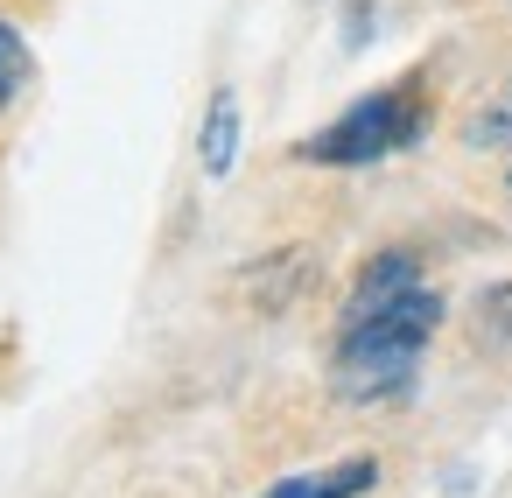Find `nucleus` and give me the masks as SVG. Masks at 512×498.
<instances>
[{"label":"nucleus","instance_id":"0eeeda50","mask_svg":"<svg viewBox=\"0 0 512 498\" xmlns=\"http://www.w3.org/2000/svg\"><path fill=\"white\" fill-rule=\"evenodd\" d=\"M29 71H36V57H29L22 29H15V22H0V106H8V99L29 85Z\"/></svg>","mask_w":512,"mask_h":498},{"label":"nucleus","instance_id":"9d476101","mask_svg":"<svg viewBox=\"0 0 512 498\" xmlns=\"http://www.w3.org/2000/svg\"><path fill=\"white\" fill-rule=\"evenodd\" d=\"M505 183H512V162H505Z\"/></svg>","mask_w":512,"mask_h":498},{"label":"nucleus","instance_id":"6e6552de","mask_svg":"<svg viewBox=\"0 0 512 498\" xmlns=\"http://www.w3.org/2000/svg\"><path fill=\"white\" fill-rule=\"evenodd\" d=\"M470 148H512V78H505V92L470 120Z\"/></svg>","mask_w":512,"mask_h":498},{"label":"nucleus","instance_id":"1a4fd4ad","mask_svg":"<svg viewBox=\"0 0 512 498\" xmlns=\"http://www.w3.org/2000/svg\"><path fill=\"white\" fill-rule=\"evenodd\" d=\"M365 36H372V0H351L344 8V50H365Z\"/></svg>","mask_w":512,"mask_h":498},{"label":"nucleus","instance_id":"f257e3e1","mask_svg":"<svg viewBox=\"0 0 512 498\" xmlns=\"http://www.w3.org/2000/svg\"><path fill=\"white\" fill-rule=\"evenodd\" d=\"M435 330H442V295H435L428 281L407 288V295H393V302H379V309L337 316V351H330V386H337V400L372 407V400L407 393Z\"/></svg>","mask_w":512,"mask_h":498},{"label":"nucleus","instance_id":"423d86ee","mask_svg":"<svg viewBox=\"0 0 512 498\" xmlns=\"http://www.w3.org/2000/svg\"><path fill=\"white\" fill-rule=\"evenodd\" d=\"M477 344H512V281H498V288H484L477 295Z\"/></svg>","mask_w":512,"mask_h":498},{"label":"nucleus","instance_id":"39448f33","mask_svg":"<svg viewBox=\"0 0 512 498\" xmlns=\"http://www.w3.org/2000/svg\"><path fill=\"white\" fill-rule=\"evenodd\" d=\"M302 274H309V260H302V246H288V253L260 260V267H246V274H239V288H246L260 309H288V302H295V288H302Z\"/></svg>","mask_w":512,"mask_h":498},{"label":"nucleus","instance_id":"20e7f679","mask_svg":"<svg viewBox=\"0 0 512 498\" xmlns=\"http://www.w3.org/2000/svg\"><path fill=\"white\" fill-rule=\"evenodd\" d=\"M197 162L211 183L232 176L239 162V92H211V113H204V134H197Z\"/></svg>","mask_w":512,"mask_h":498},{"label":"nucleus","instance_id":"f03ea898","mask_svg":"<svg viewBox=\"0 0 512 498\" xmlns=\"http://www.w3.org/2000/svg\"><path fill=\"white\" fill-rule=\"evenodd\" d=\"M428 134V99L414 85H386V92H365L351 99L330 127H316L295 155L302 162H330V169H365V162H386L400 148H414Z\"/></svg>","mask_w":512,"mask_h":498},{"label":"nucleus","instance_id":"7ed1b4c3","mask_svg":"<svg viewBox=\"0 0 512 498\" xmlns=\"http://www.w3.org/2000/svg\"><path fill=\"white\" fill-rule=\"evenodd\" d=\"M372 484H379V463L372 456H344L330 470H295V477L267 484L260 498H365Z\"/></svg>","mask_w":512,"mask_h":498}]
</instances>
